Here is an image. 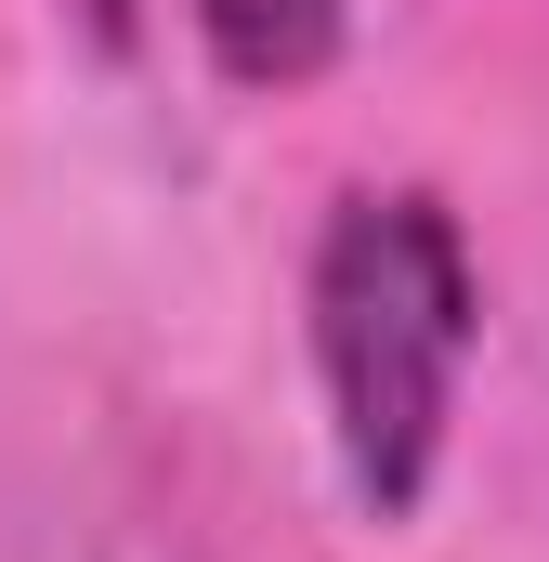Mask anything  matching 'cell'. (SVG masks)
<instances>
[{
  "instance_id": "obj_1",
  "label": "cell",
  "mask_w": 549,
  "mask_h": 562,
  "mask_svg": "<svg viewBox=\"0 0 549 562\" xmlns=\"http://www.w3.org/2000/svg\"><path fill=\"white\" fill-rule=\"evenodd\" d=\"M471 314H484L471 249L418 183H367L327 210V236H314V380L340 419V471L380 524L418 510V484L445 458Z\"/></svg>"
},
{
  "instance_id": "obj_2",
  "label": "cell",
  "mask_w": 549,
  "mask_h": 562,
  "mask_svg": "<svg viewBox=\"0 0 549 562\" xmlns=\"http://www.w3.org/2000/svg\"><path fill=\"white\" fill-rule=\"evenodd\" d=\"M183 13H197L210 66L249 79V92H301V79H327V66H340V26H354V0H183Z\"/></svg>"
},
{
  "instance_id": "obj_3",
  "label": "cell",
  "mask_w": 549,
  "mask_h": 562,
  "mask_svg": "<svg viewBox=\"0 0 549 562\" xmlns=\"http://www.w3.org/2000/svg\"><path fill=\"white\" fill-rule=\"evenodd\" d=\"M79 26L92 40H132V0H79Z\"/></svg>"
}]
</instances>
